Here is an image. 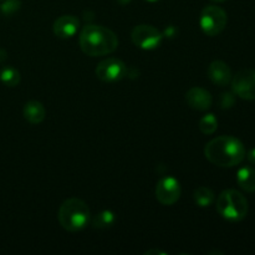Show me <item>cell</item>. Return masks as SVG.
<instances>
[{
  "mask_svg": "<svg viewBox=\"0 0 255 255\" xmlns=\"http://www.w3.org/2000/svg\"><path fill=\"white\" fill-rule=\"evenodd\" d=\"M243 142L233 136H221L209 141L204 147V156L218 167H234L246 158Z\"/></svg>",
  "mask_w": 255,
  "mask_h": 255,
  "instance_id": "1",
  "label": "cell"
},
{
  "mask_svg": "<svg viewBox=\"0 0 255 255\" xmlns=\"http://www.w3.org/2000/svg\"><path fill=\"white\" fill-rule=\"evenodd\" d=\"M119 46V37L112 30L102 25L89 24L80 32V47L89 56H104Z\"/></svg>",
  "mask_w": 255,
  "mask_h": 255,
  "instance_id": "2",
  "label": "cell"
},
{
  "mask_svg": "<svg viewBox=\"0 0 255 255\" xmlns=\"http://www.w3.org/2000/svg\"><path fill=\"white\" fill-rule=\"evenodd\" d=\"M90 208L82 199L69 198L60 206V224L65 231L76 233L82 231L90 222Z\"/></svg>",
  "mask_w": 255,
  "mask_h": 255,
  "instance_id": "3",
  "label": "cell"
},
{
  "mask_svg": "<svg viewBox=\"0 0 255 255\" xmlns=\"http://www.w3.org/2000/svg\"><path fill=\"white\" fill-rule=\"evenodd\" d=\"M217 211L227 221L241 222L248 214L249 204L241 192L237 189H226L217 199Z\"/></svg>",
  "mask_w": 255,
  "mask_h": 255,
  "instance_id": "4",
  "label": "cell"
},
{
  "mask_svg": "<svg viewBox=\"0 0 255 255\" xmlns=\"http://www.w3.org/2000/svg\"><path fill=\"white\" fill-rule=\"evenodd\" d=\"M227 22L228 16L222 7L217 5H208L202 10L199 24L204 34L208 36H217L221 34L226 29Z\"/></svg>",
  "mask_w": 255,
  "mask_h": 255,
  "instance_id": "5",
  "label": "cell"
},
{
  "mask_svg": "<svg viewBox=\"0 0 255 255\" xmlns=\"http://www.w3.org/2000/svg\"><path fill=\"white\" fill-rule=\"evenodd\" d=\"M232 89L236 96L247 101L255 100V70L243 69L232 77Z\"/></svg>",
  "mask_w": 255,
  "mask_h": 255,
  "instance_id": "6",
  "label": "cell"
},
{
  "mask_svg": "<svg viewBox=\"0 0 255 255\" xmlns=\"http://www.w3.org/2000/svg\"><path fill=\"white\" fill-rule=\"evenodd\" d=\"M95 74H96L97 79L104 82H116L127 76L128 69H127L126 64L120 59L110 57L97 65Z\"/></svg>",
  "mask_w": 255,
  "mask_h": 255,
  "instance_id": "7",
  "label": "cell"
},
{
  "mask_svg": "<svg viewBox=\"0 0 255 255\" xmlns=\"http://www.w3.org/2000/svg\"><path fill=\"white\" fill-rule=\"evenodd\" d=\"M132 42L139 49L153 50L162 42V34L152 25H137L131 34Z\"/></svg>",
  "mask_w": 255,
  "mask_h": 255,
  "instance_id": "8",
  "label": "cell"
},
{
  "mask_svg": "<svg viewBox=\"0 0 255 255\" xmlns=\"http://www.w3.org/2000/svg\"><path fill=\"white\" fill-rule=\"evenodd\" d=\"M181 186L174 177H163L156 186V198L163 206H172L181 197Z\"/></svg>",
  "mask_w": 255,
  "mask_h": 255,
  "instance_id": "9",
  "label": "cell"
},
{
  "mask_svg": "<svg viewBox=\"0 0 255 255\" xmlns=\"http://www.w3.org/2000/svg\"><path fill=\"white\" fill-rule=\"evenodd\" d=\"M186 101L192 109L197 111H206L212 106V95L202 87H192L186 94Z\"/></svg>",
  "mask_w": 255,
  "mask_h": 255,
  "instance_id": "10",
  "label": "cell"
},
{
  "mask_svg": "<svg viewBox=\"0 0 255 255\" xmlns=\"http://www.w3.org/2000/svg\"><path fill=\"white\" fill-rule=\"evenodd\" d=\"M80 21L74 15H62L54 22V34L60 39H69L77 32Z\"/></svg>",
  "mask_w": 255,
  "mask_h": 255,
  "instance_id": "11",
  "label": "cell"
},
{
  "mask_svg": "<svg viewBox=\"0 0 255 255\" xmlns=\"http://www.w3.org/2000/svg\"><path fill=\"white\" fill-rule=\"evenodd\" d=\"M207 75H208L209 80L218 86H227L232 81L231 67L221 60L213 61L209 65Z\"/></svg>",
  "mask_w": 255,
  "mask_h": 255,
  "instance_id": "12",
  "label": "cell"
},
{
  "mask_svg": "<svg viewBox=\"0 0 255 255\" xmlns=\"http://www.w3.org/2000/svg\"><path fill=\"white\" fill-rule=\"evenodd\" d=\"M24 117L29 124L39 125L46 117V110L39 101H29L24 106Z\"/></svg>",
  "mask_w": 255,
  "mask_h": 255,
  "instance_id": "13",
  "label": "cell"
},
{
  "mask_svg": "<svg viewBox=\"0 0 255 255\" xmlns=\"http://www.w3.org/2000/svg\"><path fill=\"white\" fill-rule=\"evenodd\" d=\"M237 183L243 191L255 192V169L252 167H243L237 173Z\"/></svg>",
  "mask_w": 255,
  "mask_h": 255,
  "instance_id": "14",
  "label": "cell"
},
{
  "mask_svg": "<svg viewBox=\"0 0 255 255\" xmlns=\"http://www.w3.org/2000/svg\"><path fill=\"white\" fill-rule=\"evenodd\" d=\"M194 203L201 208H207V207L212 206V203L216 199L214 192L208 187H198L193 193Z\"/></svg>",
  "mask_w": 255,
  "mask_h": 255,
  "instance_id": "15",
  "label": "cell"
},
{
  "mask_svg": "<svg viewBox=\"0 0 255 255\" xmlns=\"http://www.w3.org/2000/svg\"><path fill=\"white\" fill-rule=\"evenodd\" d=\"M0 80L9 87L17 86L20 82V72L11 66L2 67L0 71Z\"/></svg>",
  "mask_w": 255,
  "mask_h": 255,
  "instance_id": "16",
  "label": "cell"
},
{
  "mask_svg": "<svg viewBox=\"0 0 255 255\" xmlns=\"http://www.w3.org/2000/svg\"><path fill=\"white\" fill-rule=\"evenodd\" d=\"M199 129L204 134H213L218 128V120L213 114H207L199 120Z\"/></svg>",
  "mask_w": 255,
  "mask_h": 255,
  "instance_id": "17",
  "label": "cell"
},
{
  "mask_svg": "<svg viewBox=\"0 0 255 255\" xmlns=\"http://www.w3.org/2000/svg\"><path fill=\"white\" fill-rule=\"evenodd\" d=\"M115 219H116L115 218V214L111 211H104L95 217L92 224H94L95 228L99 229L109 228V227H111L115 223Z\"/></svg>",
  "mask_w": 255,
  "mask_h": 255,
  "instance_id": "18",
  "label": "cell"
},
{
  "mask_svg": "<svg viewBox=\"0 0 255 255\" xmlns=\"http://www.w3.org/2000/svg\"><path fill=\"white\" fill-rule=\"evenodd\" d=\"M21 6V1L20 0H4L1 1V5H0V10L4 15L9 16V15L14 14Z\"/></svg>",
  "mask_w": 255,
  "mask_h": 255,
  "instance_id": "19",
  "label": "cell"
},
{
  "mask_svg": "<svg viewBox=\"0 0 255 255\" xmlns=\"http://www.w3.org/2000/svg\"><path fill=\"white\" fill-rule=\"evenodd\" d=\"M234 104H236V95H234V92L233 94L232 92H224L219 97V107L221 109H231V107L234 106Z\"/></svg>",
  "mask_w": 255,
  "mask_h": 255,
  "instance_id": "20",
  "label": "cell"
},
{
  "mask_svg": "<svg viewBox=\"0 0 255 255\" xmlns=\"http://www.w3.org/2000/svg\"><path fill=\"white\" fill-rule=\"evenodd\" d=\"M246 156H247V158H248V161L255 166V148L251 149V151L248 152V154H246Z\"/></svg>",
  "mask_w": 255,
  "mask_h": 255,
  "instance_id": "21",
  "label": "cell"
},
{
  "mask_svg": "<svg viewBox=\"0 0 255 255\" xmlns=\"http://www.w3.org/2000/svg\"><path fill=\"white\" fill-rule=\"evenodd\" d=\"M6 57H7L6 51H5V50H2V49H0V62L5 61V60H6Z\"/></svg>",
  "mask_w": 255,
  "mask_h": 255,
  "instance_id": "22",
  "label": "cell"
},
{
  "mask_svg": "<svg viewBox=\"0 0 255 255\" xmlns=\"http://www.w3.org/2000/svg\"><path fill=\"white\" fill-rule=\"evenodd\" d=\"M117 1L120 2V4H122V5H125V4H128L129 1H131V0H117Z\"/></svg>",
  "mask_w": 255,
  "mask_h": 255,
  "instance_id": "23",
  "label": "cell"
},
{
  "mask_svg": "<svg viewBox=\"0 0 255 255\" xmlns=\"http://www.w3.org/2000/svg\"><path fill=\"white\" fill-rule=\"evenodd\" d=\"M211 1H214V2H222V1H226V0H211Z\"/></svg>",
  "mask_w": 255,
  "mask_h": 255,
  "instance_id": "24",
  "label": "cell"
},
{
  "mask_svg": "<svg viewBox=\"0 0 255 255\" xmlns=\"http://www.w3.org/2000/svg\"><path fill=\"white\" fill-rule=\"evenodd\" d=\"M147 1H149V2H154V1H158V0H147Z\"/></svg>",
  "mask_w": 255,
  "mask_h": 255,
  "instance_id": "25",
  "label": "cell"
},
{
  "mask_svg": "<svg viewBox=\"0 0 255 255\" xmlns=\"http://www.w3.org/2000/svg\"><path fill=\"white\" fill-rule=\"evenodd\" d=\"M1 1H4V0H0V2H1Z\"/></svg>",
  "mask_w": 255,
  "mask_h": 255,
  "instance_id": "26",
  "label": "cell"
}]
</instances>
